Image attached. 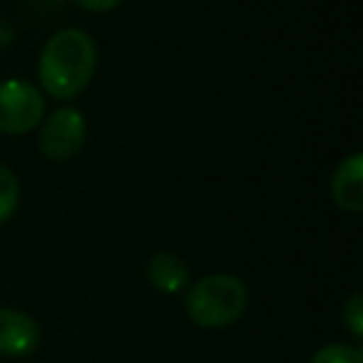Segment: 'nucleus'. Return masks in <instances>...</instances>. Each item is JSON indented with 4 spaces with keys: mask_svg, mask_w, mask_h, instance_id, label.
I'll return each mask as SVG.
<instances>
[{
    "mask_svg": "<svg viewBox=\"0 0 363 363\" xmlns=\"http://www.w3.org/2000/svg\"><path fill=\"white\" fill-rule=\"evenodd\" d=\"M97 70V45L80 28H62L43 45L38 57L40 90L55 100H75Z\"/></svg>",
    "mask_w": 363,
    "mask_h": 363,
    "instance_id": "1",
    "label": "nucleus"
},
{
    "mask_svg": "<svg viewBox=\"0 0 363 363\" xmlns=\"http://www.w3.org/2000/svg\"><path fill=\"white\" fill-rule=\"evenodd\" d=\"M249 306V289L234 274H209L187 286L184 308L202 328H224L237 323Z\"/></svg>",
    "mask_w": 363,
    "mask_h": 363,
    "instance_id": "2",
    "label": "nucleus"
},
{
    "mask_svg": "<svg viewBox=\"0 0 363 363\" xmlns=\"http://www.w3.org/2000/svg\"><path fill=\"white\" fill-rule=\"evenodd\" d=\"M87 142V120L77 107H57L40 122L38 147L50 162H70Z\"/></svg>",
    "mask_w": 363,
    "mask_h": 363,
    "instance_id": "3",
    "label": "nucleus"
},
{
    "mask_svg": "<svg viewBox=\"0 0 363 363\" xmlns=\"http://www.w3.org/2000/svg\"><path fill=\"white\" fill-rule=\"evenodd\" d=\"M45 117V95L28 80L0 82V132L26 135L40 127Z\"/></svg>",
    "mask_w": 363,
    "mask_h": 363,
    "instance_id": "4",
    "label": "nucleus"
},
{
    "mask_svg": "<svg viewBox=\"0 0 363 363\" xmlns=\"http://www.w3.org/2000/svg\"><path fill=\"white\" fill-rule=\"evenodd\" d=\"M40 346V326L18 308H0V356L26 358Z\"/></svg>",
    "mask_w": 363,
    "mask_h": 363,
    "instance_id": "5",
    "label": "nucleus"
},
{
    "mask_svg": "<svg viewBox=\"0 0 363 363\" xmlns=\"http://www.w3.org/2000/svg\"><path fill=\"white\" fill-rule=\"evenodd\" d=\"M331 197L338 209L348 214L363 212V155L351 152L336 164L331 174Z\"/></svg>",
    "mask_w": 363,
    "mask_h": 363,
    "instance_id": "6",
    "label": "nucleus"
},
{
    "mask_svg": "<svg viewBox=\"0 0 363 363\" xmlns=\"http://www.w3.org/2000/svg\"><path fill=\"white\" fill-rule=\"evenodd\" d=\"M147 281L162 294H179L189 286V269L174 252H157L145 267Z\"/></svg>",
    "mask_w": 363,
    "mask_h": 363,
    "instance_id": "7",
    "label": "nucleus"
},
{
    "mask_svg": "<svg viewBox=\"0 0 363 363\" xmlns=\"http://www.w3.org/2000/svg\"><path fill=\"white\" fill-rule=\"evenodd\" d=\"M21 207V182L11 167L0 164V224L13 219Z\"/></svg>",
    "mask_w": 363,
    "mask_h": 363,
    "instance_id": "8",
    "label": "nucleus"
},
{
    "mask_svg": "<svg viewBox=\"0 0 363 363\" xmlns=\"http://www.w3.org/2000/svg\"><path fill=\"white\" fill-rule=\"evenodd\" d=\"M311 363H363V351L346 343H328L313 353Z\"/></svg>",
    "mask_w": 363,
    "mask_h": 363,
    "instance_id": "9",
    "label": "nucleus"
},
{
    "mask_svg": "<svg viewBox=\"0 0 363 363\" xmlns=\"http://www.w3.org/2000/svg\"><path fill=\"white\" fill-rule=\"evenodd\" d=\"M343 323L356 338H363V296L361 294H351L346 303H343Z\"/></svg>",
    "mask_w": 363,
    "mask_h": 363,
    "instance_id": "10",
    "label": "nucleus"
},
{
    "mask_svg": "<svg viewBox=\"0 0 363 363\" xmlns=\"http://www.w3.org/2000/svg\"><path fill=\"white\" fill-rule=\"evenodd\" d=\"M75 6H80L82 11H90V13H110L115 8H120L125 0H72Z\"/></svg>",
    "mask_w": 363,
    "mask_h": 363,
    "instance_id": "11",
    "label": "nucleus"
},
{
    "mask_svg": "<svg viewBox=\"0 0 363 363\" xmlns=\"http://www.w3.org/2000/svg\"><path fill=\"white\" fill-rule=\"evenodd\" d=\"M13 40H16V30H13V26L6 21H0V50L11 45Z\"/></svg>",
    "mask_w": 363,
    "mask_h": 363,
    "instance_id": "12",
    "label": "nucleus"
},
{
    "mask_svg": "<svg viewBox=\"0 0 363 363\" xmlns=\"http://www.w3.org/2000/svg\"><path fill=\"white\" fill-rule=\"evenodd\" d=\"M35 3H40V6H45V8H50V6H55V3H60V0H35Z\"/></svg>",
    "mask_w": 363,
    "mask_h": 363,
    "instance_id": "13",
    "label": "nucleus"
}]
</instances>
